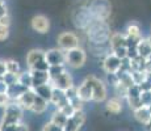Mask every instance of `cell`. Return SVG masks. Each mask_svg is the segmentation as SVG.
<instances>
[{
    "label": "cell",
    "mask_w": 151,
    "mask_h": 131,
    "mask_svg": "<svg viewBox=\"0 0 151 131\" xmlns=\"http://www.w3.org/2000/svg\"><path fill=\"white\" fill-rule=\"evenodd\" d=\"M83 83H86L92 89V101L95 102H103L106 98V87L99 77L93 75H88L84 79Z\"/></svg>",
    "instance_id": "1"
},
{
    "label": "cell",
    "mask_w": 151,
    "mask_h": 131,
    "mask_svg": "<svg viewBox=\"0 0 151 131\" xmlns=\"http://www.w3.org/2000/svg\"><path fill=\"white\" fill-rule=\"evenodd\" d=\"M22 113L24 110L19 106L16 102H11L4 109V114L0 121V126H5V125H19L22 122Z\"/></svg>",
    "instance_id": "2"
},
{
    "label": "cell",
    "mask_w": 151,
    "mask_h": 131,
    "mask_svg": "<svg viewBox=\"0 0 151 131\" xmlns=\"http://www.w3.org/2000/svg\"><path fill=\"white\" fill-rule=\"evenodd\" d=\"M87 60V54L83 49L75 47L65 51V64H68L72 68H80Z\"/></svg>",
    "instance_id": "3"
},
{
    "label": "cell",
    "mask_w": 151,
    "mask_h": 131,
    "mask_svg": "<svg viewBox=\"0 0 151 131\" xmlns=\"http://www.w3.org/2000/svg\"><path fill=\"white\" fill-rule=\"evenodd\" d=\"M58 47L63 51L71 50V49L79 47V37L72 31H63L58 36Z\"/></svg>",
    "instance_id": "4"
},
{
    "label": "cell",
    "mask_w": 151,
    "mask_h": 131,
    "mask_svg": "<svg viewBox=\"0 0 151 131\" xmlns=\"http://www.w3.org/2000/svg\"><path fill=\"white\" fill-rule=\"evenodd\" d=\"M30 26L37 33L45 34V33H47L49 29H50V21H49V19L46 16H43V14H36V16H33V19H32Z\"/></svg>",
    "instance_id": "5"
},
{
    "label": "cell",
    "mask_w": 151,
    "mask_h": 131,
    "mask_svg": "<svg viewBox=\"0 0 151 131\" xmlns=\"http://www.w3.org/2000/svg\"><path fill=\"white\" fill-rule=\"evenodd\" d=\"M45 60L49 63V66L65 64V51L60 50L59 47L50 49L45 51Z\"/></svg>",
    "instance_id": "6"
},
{
    "label": "cell",
    "mask_w": 151,
    "mask_h": 131,
    "mask_svg": "<svg viewBox=\"0 0 151 131\" xmlns=\"http://www.w3.org/2000/svg\"><path fill=\"white\" fill-rule=\"evenodd\" d=\"M120 66H121V59H118L113 52H109V54L105 55V58L103 60V68L106 74L117 72Z\"/></svg>",
    "instance_id": "7"
},
{
    "label": "cell",
    "mask_w": 151,
    "mask_h": 131,
    "mask_svg": "<svg viewBox=\"0 0 151 131\" xmlns=\"http://www.w3.org/2000/svg\"><path fill=\"white\" fill-rule=\"evenodd\" d=\"M34 97H36V93H34L33 88H29L27 91L22 92V94L17 98L14 102L19 105L22 110H30V106L34 101Z\"/></svg>",
    "instance_id": "8"
},
{
    "label": "cell",
    "mask_w": 151,
    "mask_h": 131,
    "mask_svg": "<svg viewBox=\"0 0 151 131\" xmlns=\"http://www.w3.org/2000/svg\"><path fill=\"white\" fill-rule=\"evenodd\" d=\"M49 83H51L53 87H55V88H58V89H62V91H66V89H68L70 87L74 85L71 75H70L67 71L63 72V74L60 75V76H58L54 81H49Z\"/></svg>",
    "instance_id": "9"
},
{
    "label": "cell",
    "mask_w": 151,
    "mask_h": 131,
    "mask_svg": "<svg viewBox=\"0 0 151 131\" xmlns=\"http://www.w3.org/2000/svg\"><path fill=\"white\" fill-rule=\"evenodd\" d=\"M32 74V83L34 87L42 85V84L49 83V74L47 71H38V69H29Z\"/></svg>",
    "instance_id": "10"
},
{
    "label": "cell",
    "mask_w": 151,
    "mask_h": 131,
    "mask_svg": "<svg viewBox=\"0 0 151 131\" xmlns=\"http://www.w3.org/2000/svg\"><path fill=\"white\" fill-rule=\"evenodd\" d=\"M45 59V51L41 50V49H33L27 54V66L28 68L33 67L37 62Z\"/></svg>",
    "instance_id": "11"
},
{
    "label": "cell",
    "mask_w": 151,
    "mask_h": 131,
    "mask_svg": "<svg viewBox=\"0 0 151 131\" xmlns=\"http://www.w3.org/2000/svg\"><path fill=\"white\" fill-rule=\"evenodd\" d=\"M108 41H109L110 50H114V49L121 47V46H126V36L122 33H118V31L109 34Z\"/></svg>",
    "instance_id": "12"
},
{
    "label": "cell",
    "mask_w": 151,
    "mask_h": 131,
    "mask_svg": "<svg viewBox=\"0 0 151 131\" xmlns=\"http://www.w3.org/2000/svg\"><path fill=\"white\" fill-rule=\"evenodd\" d=\"M34 93H36L38 97L46 100L47 102H50V98H51V92H53V85L51 83H46V84H42V85H38V87H34Z\"/></svg>",
    "instance_id": "13"
},
{
    "label": "cell",
    "mask_w": 151,
    "mask_h": 131,
    "mask_svg": "<svg viewBox=\"0 0 151 131\" xmlns=\"http://www.w3.org/2000/svg\"><path fill=\"white\" fill-rule=\"evenodd\" d=\"M76 94H78V98L82 100L83 102L92 101V89L86 83H82L79 87H76Z\"/></svg>",
    "instance_id": "14"
},
{
    "label": "cell",
    "mask_w": 151,
    "mask_h": 131,
    "mask_svg": "<svg viewBox=\"0 0 151 131\" xmlns=\"http://www.w3.org/2000/svg\"><path fill=\"white\" fill-rule=\"evenodd\" d=\"M47 105H49L47 101L43 100V98H41V97H38V96L36 94L33 104H32V106H30V110L34 113V114H42V113L46 112Z\"/></svg>",
    "instance_id": "15"
},
{
    "label": "cell",
    "mask_w": 151,
    "mask_h": 131,
    "mask_svg": "<svg viewBox=\"0 0 151 131\" xmlns=\"http://www.w3.org/2000/svg\"><path fill=\"white\" fill-rule=\"evenodd\" d=\"M106 110L112 114H120L122 110V101L118 97H113L106 101Z\"/></svg>",
    "instance_id": "16"
},
{
    "label": "cell",
    "mask_w": 151,
    "mask_h": 131,
    "mask_svg": "<svg viewBox=\"0 0 151 131\" xmlns=\"http://www.w3.org/2000/svg\"><path fill=\"white\" fill-rule=\"evenodd\" d=\"M134 117L139 123L146 125L151 117V113H150V110L147 106H142V107H139V109L134 110Z\"/></svg>",
    "instance_id": "17"
},
{
    "label": "cell",
    "mask_w": 151,
    "mask_h": 131,
    "mask_svg": "<svg viewBox=\"0 0 151 131\" xmlns=\"http://www.w3.org/2000/svg\"><path fill=\"white\" fill-rule=\"evenodd\" d=\"M137 52L139 57L145 58V59H147V58L151 55V47L149 45V42H147V38H141L137 45Z\"/></svg>",
    "instance_id": "18"
},
{
    "label": "cell",
    "mask_w": 151,
    "mask_h": 131,
    "mask_svg": "<svg viewBox=\"0 0 151 131\" xmlns=\"http://www.w3.org/2000/svg\"><path fill=\"white\" fill-rule=\"evenodd\" d=\"M17 83L20 84V85H22L24 88H33V83H32V74L30 71H24L21 72L20 71V74L17 75Z\"/></svg>",
    "instance_id": "19"
},
{
    "label": "cell",
    "mask_w": 151,
    "mask_h": 131,
    "mask_svg": "<svg viewBox=\"0 0 151 131\" xmlns=\"http://www.w3.org/2000/svg\"><path fill=\"white\" fill-rule=\"evenodd\" d=\"M24 91H27V88H24L22 85H20L19 83H16V84H13V85H9L8 87V96L11 97V100L12 101H16L17 98L20 97V96L22 94V92Z\"/></svg>",
    "instance_id": "20"
},
{
    "label": "cell",
    "mask_w": 151,
    "mask_h": 131,
    "mask_svg": "<svg viewBox=\"0 0 151 131\" xmlns=\"http://www.w3.org/2000/svg\"><path fill=\"white\" fill-rule=\"evenodd\" d=\"M66 72V67L65 64H57V66H50L47 69V74H49V81H54L58 76Z\"/></svg>",
    "instance_id": "21"
},
{
    "label": "cell",
    "mask_w": 151,
    "mask_h": 131,
    "mask_svg": "<svg viewBox=\"0 0 151 131\" xmlns=\"http://www.w3.org/2000/svg\"><path fill=\"white\" fill-rule=\"evenodd\" d=\"M130 68L132 71H146V59L139 55L134 59H130Z\"/></svg>",
    "instance_id": "22"
},
{
    "label": "cell",
    "mask_w": 151,
    "mask_h": 131,
    "mask_svg": "<svg viewBox=\"0 0 151 131\" xmlns=\"http://www.w3.org/2000/svg\"><path fill=\"white\" fill-rule=\"evenodd\" d=\"M66 121H67V117H66L65 114H63L60 110H55V112L53 113V115H51V121L50 122H53L54 125H57V126H59V127H62L63 129V126H65V123H66Z\"/></svg>",
    "instance_id": "23"
},
{
    "label": "cell",
    "mask_w": 151,
    "mask_h": 131,
    "mask_svg": "<svg viewBox=\"0 0 151 131\" xmlns=\"http://www.w3.org/2000/svg\"><path fill=\"white\" fill-rule=\"evenodd\" d=\"M4 63H5V69H7V72H9V74H20L21 68H20V64L17 60L9 58V59H4Z\"/></svg>",
    "instance_id": "24"
},
{
    "label": "cell",
    "mask_w": 151,
    "mask_h": 131,
    "mask_svg": "<svg viewBox=\"0 0 151 131\" xmlns=\"http://www.w3.org/2000/svg\"><path fill=\"white\" fill-rule=\"evenodd\" d=\"M130 75H132L133 83L137 84V85L142 84L143 81H146L147 79H149V74H147L146 71H132Z\"/></svg>",
    "instance_id": "25"
},
{
    "label": "cell",
    "mask_w": 151,
    "mask_h": 131,
    "mask_svg": "<svg viewBox=\"0 0 151 131\" xmlns=\"http://www.w3.org/2000/svg\"><path fill=\"white\" fill-rule=\"evenodd\" d=\"M125 36L132 37V38H142V36H141V29H139V26H138L137 24H134V22H132V24L127 25Z\"/></svg>",
    "instance_id": "26"
},
{
    "label": "cell",
    "mask_w": 151,
    "mask_h": 131,
    "mask_svg": "<svg viewBox=\"0 0 151 131\" xmlns=\"http://www.w3.org/2000/svg\"><path fill=\"white\" fill-rule=\"evenodd\" d=\"M71 118H72V121L76 123V126L80 129L84 125V122H86V113H84L83 110H75L74 114L71 115Z\"/></svg>",
    "instance_id": "27"
},
{
    "label": "cell",
    "mask_w": 151,
    "mask_h": 131,
    "mask_svg": "<svg viewBox=\"0 0 151 131\" xmlns=\"http://www.w3.org/2000/svg\"><path fill=\"white\" fill-rule=\"evenodd\" d=\"M62 98H65V91L62 89H58L53 87V92H51V98H50V102L57 106V104L59 102Z\"/></svg>",
    "instance_id": "28"
},
{
    "label": "cell",
    "mask_w": 151,
    "mask_h": 131,
    "mask_svg": "<svg viewBox=\"0 0 151 131\" xmlns=\"http://www.w3.org/2000/svg\"><path fill=\"white\" fill-rule=\"evenodd\" d=\"M114 89H116V94H117V97L118 98H126V96H127V87H125L124 84H121V83H118L117 85L114 87Z\"/></svg>",
    "instance_id": "29"
},
{
    "label": "cell",
    "mask_w": 151,
    "mask_h": 131,
    "mask_svg": "<svg viewBox=\"0 0 151 131\" xmlns=\"http://www.w3.org/2000/svg\"><path fill=\"white\" fill-rule=\"evenodd\" d=\"M17 75H19V74H9V72H7V74H5L4 76L1 77V80L4 81V83L7 84L8 87L13 85V84L17 83Z\"/></svg>",
    "instance_id": "30"
},
{
    "label": "cell",
    "mask_w": 151,
    "mask_h": 131,
    "mask_svg": "<svg viewBox=\"0 0 151 131\" xmlns=\"http://www.w3.org/2000/svg\"><path fill=\"white\" fill-rule=\"evenodd\" d=\"M127 100V102H129V106H130V109L134 112V110H137L139 109V107H142L143 106V104H142V101H141V97H135V98H126Z\"/></svg>",
    "instance_id": "31"
},
{
    "label": "cell",
    "mask_w": 151,
    "mask_h": 131,
    "mask_svg": "<svg viewBox=\"0 0 151 131\" xmlns=\"http://www.w3.org/2000/svg\"><path fill=\"white\" fill-rule=\"evenodd\" d=\"M63 131H79V127L76 126V123L72 121L71 117H70V118H67L65 126H63Z\"/></svg>",
    "instance_id": "32"
},
{
    "label": "cell",
    "mask_w": 151,
    "mask_h": 131,
    "mask_svg": "<svg viewBox=\"0 0 151 131\" xmlns=\"http://www.w3.org/2000/svg\"><path fill=\"white\" fill-rule=\"evenodd\" d=\"M49 67H50V66H49V63L46 62L45 59H42V60H40V62H37L33 67H30L29 69H38V71H47Z\"/></svg>",
    "instance_id": "33"
},
{
    "label": "cell",
    "mask_w": 151,
    "mask_h": 131,
    "mask_svg": "<svg viewBox=\"0 0 151 131\" xmlns=\"http://www.w3.org/2000/svg\"><path fill=\"white\" fill-rule=\"evenodd\" d=\"M141 101L143 106H150L151 105V91H143L141 93Z\"/></svg>",
    "instance_id": "34"
},
{
    "label": "cell",
    "mask_w": 151,
    "mask_h": 131,
    "mask_svg": "<svg viewBox=\"0 0 151 131\" xmlns=\"http://www.w3.org/2000/svg\"><path fill=\"white\" fill-rule=\"evenodd\" d=\"M11 102H13V101L11 100V97L8 96V93H0V107L5 109Z\"/></svg>",
    "instance_id": "35"
},
{
    "label": "cell",
    "mask_w": 151,
    "mask_h": 131,
    "mask_svg": "<svg viewBox=\"0 0 151 131\" xmlns=\"http://www.w3.org/2000/svg\"><path fill=\"white\" fill-rule=\"evenodd\" d=\"M112 52L118 58V59H124V58H126V54H127L126 46H121V47L114 49V50H112Z\"/></svg>",
    "instance_id": "36"
},
{
    "label": "cell",
    "mask_w": 151,
    "mask_h": 131,
    "mask_svg": "<svg viewBox=\"0 0 151 131\" xmlns=\"http://www.w3.org/2000/svg\"><path fill=\"white\" fill-rule=\"evenodd\" d=\"M65 97L67 98L68 101H71L72 98L78 97V94H76V87L72 85V87H70L68 89H66V91H65Z\"/></svg>",
    "instance_id": "37"
},
{
    "label": "cell",
    "mask_w": 151,
    "mask_h": 131,
    "mask_svg": "<svg viewBox=\"0 0 151 131\" xmlns=\"http://www.w3.org/2000/svg\"><path fill=\"white\" fill-rule=\"evenodd\" d=\"M106 81H108L110 85L116 87L118 83H120V79H118L116 72H112V74H106Z\"/></svg>",
    "instance_id": "38"
},
{
    "label": "cell",
    "mask_w": 151,
    "mask_h": 131,
    "mask_svg": "<svg viewBox=\"0 0 151 131\" xmlns=\"http://www.w3.org/2000/svg\"><path fill=\"white\" fill-rule=\"evenodd\" d=\"M58 110H60V112H62L63 114H65L67 118L71 117V115L74 114V112H75V110H74V107L71 106V104H70V102H68L67 105H65V106H63V107H60V109H58Z\"/></svg>",
    "instance_id": "39"
},
{
    "label": "cell",
    "mask_w": 151,
    "mask_h": 131,
    "mask_svg": "<svg viewBox=\"0 0 151 131\" xmlns=\"http://www.w3.org/2000/svg\"><path fill=\"white\" fill-rule=\"evenodd\" d=\"M41 131H63V129L59 126H57V125H54L53 122H47V123L42 127Z\"/></svg>",
    "instance_id": "40"
},
{
    "label": "cell",
    "mask_w": 151,
    "mask_h": 131,
    "mask_svg": "<svg viewBox=\"0 0 151 131\" xmlns=\"http://www.w3.org/2000/svg\"><path fill=\"white\" fill-rule=\"evenodd\" d=\"M8 37H9V28L0 25V42L8 39Z\"/></svg>",
    "instance_id": "41"
},
{
    "label": "cell",
    "mask_w": 151,
    "mask_h": 131,
    "mask_svg": "<svg viewBox=\"0 0 151 131\" xmlns=\"http://www.w3.org/2000/svg\"><path fill=\"white\" fill-rule=\"evenodd\" d=\"M70 104H71V106L74 107V110H83V101L82 100H79L78 97H75V98H72L71 101H70Z\"/></svg>",
    "instance_id": "42"
},
{
    "label": "cell",
    "mask_w": 151,
    "mask_h": 131,
    "mask_svg": "<svg viewBox=\"0 0 151 131\" xmlns=\"http://www.w3.org/2000/svg\"><path fill=\"white\" fill-rule=\"evenodd\" d=\"M0 25L9 28V25H11V17H9V14H5V16L0 17Z\"/></svg>",
    "instance_id": "43"
},
{
    "label": "cell",
    "mask_w": 151,
    "mask_h": 131,
    "mask_svg": "<svg viewBox=\"0 0 151 131\" xmlns=\"http://www.w3.org/2000/svg\"><path fill=\"white\" fill-rule=\"evenodd\" d=\"M5 74H7V69H5L4 59H0V77H3Z\"/></svg>",
    "instance_id": "44"
},
{
    "label": "cell",
    "mask_w": 151,
    "mask_h": 131,
    "mask_svg": "<svg viewBox=\"0 0 151 131\" xmlns=\"http://www.w3.org/2000/svg\"><path fill=\"white\" fill-rule=\"evenodd\" d=\"M5 14H8V8L5 3H3V4H0V17L5 16Z\"/></svg>",
    "instance_id": "45"
},
{
    "label": "cell",
    "mask_w": 151,
    "mask_h": 131,
    "mask_svg": "<svg viewBox=\"0 0 151 131\" xmlns=\"http://www.w3.org/2000/svg\"><path fill=\"white\" fill-rule=\"evenodd\" d=\"M16 131H29V127H28V125L20 122V123L17 125V127H16Z\"/></svg>",
    "instance_id": "46"
},
{
    "label": "cell",
    "mask_w": 151,
    "mask_h": 131,
    "mask_svg": "<svg viewBox=\"0 0 151 131\" xmlns=\"http://www.w3.org/2000/svg\"><path fill=\"white\" fill-rule=\"evenodd\" d=\"M7 91H8V85L0 79V93H7Z\"/></svg>",
    "instance_id": "47"
},
{
    "label": "cell",
    "mask_w": 151,
    "mask_h": 131,
    "mask_svg": "<svg viewBox=\"0 0 151 131\" xmlns=\"http://www.w3.org/2000/svg\"><path fill=\"white\" fill-rule=\"evenodd\" d=\"M145 126H146L147 131H151V117H150V119H149V122H147V123L145 125Z\"/></svg>",
    "instance_id": "48"
},
{
    "label": "cell",
    "mask_w": 151,
    "mask_h": 131,
    "mask_svg": "<svg viewBox=\"0 0 151 131\" xmlns=\"http://www.w3.org/2000/svg\"><path fill=\"white\" fill-rule=\"evenodd\" d=\"M147 42H149V45H150V47H151V36L147 37Z\"/></svg>",
    "instance_id": "49"
},
{
    "label": "cell",
    "mask_w": 151,
    "mask_h": 131,
    "mask_svg": "<svg viewBox=\"0 0 151 131\" xmlns=\"http://www.w3.org/2000/svg\"><path fill=\"white\" fill-rule=\"evenodd\" d=\"M147 107H149V110H150V113H151V105H150V106H147Z\"/></svg>",
    "instance_id": "50"
},
{
    "label": "cell",
    "mask_w": 151,
    "mask_h": 131,
    "mask_svg": "<svg viewBox=\"0 0 151 131\" xmlns=\"http://www.w3.org/2000/svg\"><path fill=\"white\" fill-rule=\"evenodd\" d=\"M3 3H4V0H0V4H3Z\"/></svg>",
    "instance_id": "51"
},
{
    "label": "cell",
    "mask_w": 151,
    "mask_h": 131,
    "mask_svg": "<svg viewBox=\"0 0 151 131\" xmlns=\"http://www.w3.org/2000/svg\"><path fill=\"white\" fill-rule=\"evenodd\" d=\"M149 77H150V79H151V74H150V75H149Z\"/></svg>",
    "instance_id": "52"
},
{
    "label": "cell",
    "mask_w": 151,
    "mask_h": 131,
    "mask_svg": "<svg viewBox=\"0 0 151 131\" xmlns=\"http://www.w3.org/2000/svg\"><path fill=\"white\" fill-rule=\"evenodd\" d=\"M149 58H150V59H151V55H150V57H149Z\"/></svg>",
    "instance_id": "53"
},
{
    "label": "cell",
    "mask_w": 151,
    "mask_h": 131,
    "mask_svg": "<svg viewBox=\"0 0 151 131\" xmlns=\"http://www.w3.org/2000/svg\"><path fill=\"white\" fill-rule=\"evenodd\" d=\"M0 79H1V77H0Z\"/></svg>",
    "instance_id": "54"
},
{
    "label": "cell",
    "mask_w": 151,
    "mask_h": 131,
    "mask_svg": "<svg viewBox=\"0 0 151 131\" xmlns=\"http://www.w3.org/2000/svg\"><path fill=\"white\" fill-rule=\"evenodd\" d=\"M0 131H1V130H0Z\"/></svg>",
    "instance_id": "55"
}]
</instances>
